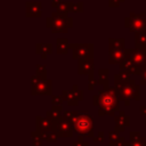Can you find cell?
<instances>
[{"instance_id":"39","label":"cell","mask_w":146,"mask_h":146,"mask_svg":"<svg viewBox=\"0 0 146 146\" xmlns=\"http://www.w3.org/2000/svg\"><path fill=\"white\" fill-rule=\"evenodd\" d=\"M62 1H63V0H51V7H52V8H57L58 5H59Z\"/></svg>"},{"instance_id":"40","label":"cell","mask_w":146,"mask_h":146,"mask_svg":"<svg viewBox=\"0 0 146 146\" xmlns=\"http://www.w3.org/2000/svg\"><path fill=\"white\" fill-rule=\"evenodd\" d=\"M139 112H140V115H146V106L145 105H141L140 107H139Z\"/></svg>"},{"instance_id":"1","label":"cell","mask_w":146,"mask_h":146,"mask_svg":"<svg viewBox=\"0 0 146 146\" xmlns=\"http://www.w3.org/2000/svg\"><path fill=\"white\" fill-rule=\"evenodd\" d=\"M92 105L98 107L99 116H113L120 111V99L116 94L115 87L102 89L98 95L92 96Z\"/></svg>"},{"instance_id":"15","label":"cell","mask_w":146,"mask_h":146,"mask_svg":"<svg viewBox=\"0 0 146 146\" xmlns=\"http://www.w3.org/2000/svg\"><path fill=\"white\" fill-rule=\"evenodd\" d=\"M35 52L40 55L42 59H46L48 55L52 54V44L50 42H47V43L38 42L35 44Z\"/></svg>"},{"instance_id":"24","label":"cell","mask_w":146,"mask_h":146,"mask_svg":"<svg viewBox=\"0 0 146 146\" xmlns=\"http://www.w3.org/2000/svg\"><path fill=\"white\" fill-rule=\"evenodd\" d=\"M40 133V136H41V138L43 139V140H46V141H48V143H57V140H58V136H57V133L54 131V130H50V131H44V132H39Z\"/></svg>"},{"instance_id":"16","label":"cell","mask_w":146,"mask_h":146,"mask_svg":"<svg viewBox=\"0 0 146 146\" xmlns=\"http://www.w3.org/2000/svg\"><path fill=\"white\" fill-rule=\"evenodd\" d=\"M129 145L130 146H145L146 139L140 136L139 131H130L129 132Z\"/></svg>"},{"instance_id":"30","label":"cell","mask_w":146,"mask_h":146,"mask_svg":"<svg viewBox=\"0 0 146 146\" xmlns=\"http://www.w3.org/2000/svg\"><path fill=\"white\" fill-rule=\"evenodd\" d=\"M121 136H120V132H117V131H115V130H112V131H110L108 132V143H114V141H116L119 138H120Z\"/></svg>"},{"instance_id":"21","label":"cell","mask_w":146,"mask_h":146,"mask_svg":"<svg viewBox=\"0 0 146 146\" xmlns=\"http://www.w3.org/2000/svg\"><path fill=\"white\" fill-rule=\"evenodd\" d=\"M62 96H63L64 100L67 103L68 106H78V105H79V100L75 98V96H74V94H73V91H72V89H70V90L64 89V90L62 91Z\"/></svg>"},{"instance_id":"34","label":"cell","mask_w":146,"mask_h":146,"mask_svg":"<svg viewBox=\"0 0 146 146\" xmlns=\"http://www.w3.org/2000/svg\"><path fill=\"white\" fill-rule=\"evenodd\" d=\"M43 80H46V78H43V76H40V75L35 74V75H33V76L31 78V86H34V84H36V83H39V82L43 81Z\"/></svg>"},{"instance_id":"28","label":"cell","mask_w":146,"mask_h":146,"mask_svg":"<svg viewBox=\"0 0 146 146\" xmlns=\"http://www.w3.org/2000/svg\"><path fill=\"white\" fill-rule=\"evenodd\" d=\"M96 84H98V80H96L94 78V73H90L88 75V90L89 91L94 90L95 87H96Z\"/></svg>"},{"instance_id":"32","label":"cell","mask_w":146,"mask_h":146,"mask_svg":"<svg viewBox=\"0 0 146 146\" xmlns=\"http://www.w3.org/2000/svg\"><path fill=\"white\" fill-rule=\"evenodd\" d=\"M127 143L128 141H125V138L124 137H120L116 141L108 143V146H127Z\"/></svg>"},{"instance_id":"11","label":"cell","mask_w":146,"mask_h":146,"mask_svg":"<svg viewBox=\"0 0 146 146\" xmlns=\"http://www.w3.org/2000/svg\"><path fill=\"white\" fill-rule=\"evenodd\" d=\"M25 16L40 18L42 16V3L40 1H27L25 3Z\"/></svg>"},{"instance_id":"43","label":"cell","mask_w":146,"mask_h":146,"mask_svg":"<svg viewBox=\"0 0 146 146\" xmlns=\"http://www.w3.org/2000/svg\"><path fill=\"white\" fill-rule=\"evenodd\" d=\"M127 146H130V145H129V141H128V143H127Z\"/></svg>"},{"instance_id":"25","label":"cell","mask_w":146,"mask_h":146,"mask_svg":"<svg viewBox=\"0 0 146 146\" xmlns=\"http://www.w3.org/2000/svg\"><path fill=\"white\" fill-rule=\"evenodd\" d=\"M130 76H131V74L129 72H127V71H120L117 74L114 75V84L129 81L130 80Z\"/></svg>"},{"instance_id":"22","label":"cell","mask_w":146,"mask_h":146,"mask_svg":"<svg viewBox=\"0 0 146 146\" xmlns=\"http://www.w3.org/2000/svg\"><path fill=\"white\" fill-rule=\"evenodd\" d=\"M135 47L146 48V30L135 32Z\"/></svg>"},{"instance_id":"5","label":"cell","mask_w":146,"mask_h":146,"mask_svg":"<svg viewBox=\"0 0 146 146\" xmlns=\"http://www.w3.org/2000/svg\"><path fill=\"white\" fill-rule=\"evenodd\" d=\"M124 27L131 32L146 30V11L139 14L130 13L129 16L124 17Z\"/></svg>"},{"instance_id":"2","label":"cell","mask_w":146,"mask_h":146,"mask_svg":"<svg viewBox=\"0 0 146 146\" xmlns=\"http://www.w3.org/2000/svg\"><path fill=\"white\" fill-rule=\"evenodd\" d=\"M63 116L72 124L75 132L83 137H94V119L87 111H64Z\"/></svg>"},{"instance_id":"33","label":"cell","mask_w":146,"mask_h":146,"mask_svg":"<svg viewBox=\"0 0 146 146\" xmlns=\"http://www.w3.org/2000/svg\"><path fill=\"white\" fill-rule=\"evenodd\" d=\"M104 139H105V135H104V131H98V133H97V136L95 137H92V140H94V143H103L104 141Z\"/></svg>"},{"instance_id":"38","label":"cell","mask_w":146,"mask_h":146,"mask_svg":"<svg viewBox=\"0 0 146 146\" xmlns=\"http://www.w3.org/2000/svg\"><path fill=\"white\" fill-rule=\"evenodd\" d=\"M72 146H89L88 145V143L87 141H84V140H76V141H74L73 144H72Z\"/></svg>"},{"instance_id":"14","label":"cell","mask_w":146,"mask_h":146,"mask_svg":"<svg viewBox=\"0 0 146 146\" xmlns=\"http://www.w3.org/2000/svg\"><path fill=\"white\" fill-rule=\"evenodd\" d=\"M127 55V49H116V50H108V63L112 65L120 64Z\"/></svg>"},{"instance_id":"3","label":"cell","mask_w":146,"mask_h":146,"mask_svg":"<svg viewBox=\"0 0 146 146\" xmlns=\"http://www.w3.org/2000/svg\"><path fill=\"white\" fill-rule=\"evenodd\" d=\"M46 26L51 31V33H67V31L73 27V19L67 14L55 11L47 17Z\"/></svg>"},{"instance_id":"26","label":"cell","mask_w":146,"mask_h":146,"mask_svg":"<svg viewBox=\"0 0 146 146\" xmlns=\"http://www.w3.org/2000/svg\"><path fill=\"white\" fill-rule=\"evenodd\" d=\"M42 141H43V139L41 138L40 133L36 130L31 132V143H32V146H42Z\"/></svg>"},{"instance_id":"12","label":"cell","mask_w":146,"mask_h":146,"mask_svg":"<svg viewBox=\"0 0 146 146\" xmlns=\"http://www.w3.org/2000/svg\"><path fill=\"white\" fill-rule=\"evenodd\" d=\"M90 73H94V57L78 59V74L89 75Z\"/></svg>"},{"instance_id":"42","label":"cell","mask_w":146,"mask_h":146,"mask_svg":"<svg viewBox=\"0 0 146 146\" xmlns=\"http://www.w3.org/2000/svg\"><path fill=\"white\" fill-rule=\"evenodd\" d=\"M145 127H146V115H145Z\"/></svg>"},{"instance_id":"4","label":"cell","mask_w":146,"mask_h":146,"mask_svg":"<svg viewBox=\"0 0 146 146\" xmlns=\"http://www.w3.org/2000/svg\"><path fill=\"white\" fill-rule=\"evenodd\" d=\"M114 87L120 102H124L127 99H133L136 102L140 100V84H137L133 79L122 83H116Z\"/></svg>"},{"instance_id":"7","label":"cell","mask_w":146,"mask_h":146,"mask_svg":"<svg viewBox=\"0 0 146 146\" xmlns=\"http://www.w3.org/2000/svg\"><path fill=\"white\" fill-rule=\"evenodd\" d=\"M54 123V131L57 133V136L59 138H71L73 137V127L72 124L64 117H59L56 121H52Z\"/></svg>"},{"instance_id":"44","label":"cell","mask_w":146,"mask_h":146,"mask_svg":"<svg viewBox=\"0 0 146 146\" xmlns=\"http://www.w3.org/2000/svg\"><path fill=\"white\" fill-rule=\"evenodd\" d=\"M145 2H146V0H145ZM145 11H146V7H145Z\"/></svg>"},{"instance_id":"35","label":"cell","mask_w":146,"mask_h":146,"mask_svg":"<svg viewBox=\"0 0 146 146\" xmlns=\"http://www.w3.org/2000/svg\"><path fill=\"white\" fill-rule=\"evenodd\" d=\"M82 11H83V2L82 1H79V2L74 3L73 13H82Z\"/></svg>"},{"instance_id":"18","label":"cell","mask_w":146,"mask_h":146,"mask_svg":"<svg viewBox=\"0 0 146 146\" xmlns=\"http://www.w3.org/2000/svg\"><path fill=\"white\" fill-rule=\"evenodd\" d=\"M98 84L103 87V89L110 88V71L106 68L98 70Z\"/></svg>"},{"instance_id":"41","label":"cell","mask_w":146,"mask_h":146,"mask_svg":"<svg viewBox=\"0 0 146 146\" xmlns=\"http://www.w3.org/2000/svg\"><path fill=\"white\" fill-rule=\"evenodd\" d=\"M123 105H124V106H129V105H130V99L124 100V102H123Z\"/></svg>"},{"instance_id":"13","label":"cell","mask_w":146,"mask_h":146,"mask_svg":"<svg viewBox=\"0 0 146 146\" xmlns=\"http://www.w3.org/2000/svg\"><path fill=\"white\" fill-rule=\"evenodd\" d=\"M35 130L38 132H44V131L54 130V123L47 116L43 117V116L38 115L35 117Z\"/></svg>"},{"instance_id":"31","label":"cell","mask_w":146,"mask_h":146,"mask_svg":"<svg viewBox=\"0 0 146 146\" xmlns=\"http://www.w3.org/2000/svg\"><path fill=\"white\" fill-rule=\"evenodd\" d=\"M63 102H64V98L62 95L60 96H56V95L51 96V105H62Z\"/></svg>"},{"instance_id":"10","label":"cell","mask_w":146,"mask_h":146,"mask_svg":"<svg viewBox=\"0 0 146 146\" xmlns=\"http://www.w3.org/2000/svg\"><path fill=\"white\" fill-rule=\"evenodd\" d=\"M131 59L136 66L144 70L146 68V48H132L131 51Z\"/></svg>"},{"instance_id":"45","label":"cell","mask_w":146,"mask_h":146,"mask_svg":"<svg viewBox=\"0 0 146 146\" xmlns=\"http://www.w3.org/2000/svg\"><path fill=\"white\" fill-rule=\"evenodd\" d=\"M145 146H146V145H145Z\"/></svg>"},{"instance_id":"20","label":"cell","mask_w":146,"mask_h":146,"mask_svg":"<svg viewBox=\"0 0 146 146\" xmlns=\"http://www.w3.org/2000/svg\"><path fill=\"white\" fill-rule=\"evenodd\" d=\"M125 39L124 38H110L108 39V50L124 49Z\"/></svg>"},{"instance_id":"36","label":"cell","mask_w":146,"mask_h":146,"mask_svg":"<svg viewBox=\"0 0 146 146\" xmlns=\"http://www.w3.org/2000/svg\"><path fill=\"white\" fill-rule=\"evenodd\" d=\"M125 0H108V7L111 8H116L119 7L122 2H124Z\"/></svg>"},{"instance_id":"27","label":"cell","mask_w":146,"mask_h":146,"mask_svg":"<svg viewBox=\"0 0 146 146\" xmlns=\"http://www.w3.org/2000/svg\"><path fill=\"white\" fill-rule=\"evenodd\" d=\"M35 74L47 79V66L46 65H41V64H36V66H35Z\"/></svg>"},{"instance_id":"19","label":"cell","mask_w":146,"mask_h":146,"mask_svg":"<svg viewBox=\"0 0 146 146\" xmlns=\"http://www.w3.org/2000/svg\"><path fill=\"white\" fill-rule=\"evenodd\" d=\"M46 116L51 121L58 120L59 117L63 116V106L62 105H51V108L46 112Z\"/></svg>"},{"instance_id":"9","label":"cell","mask_w":146,"mask_h":146,"mask_svg":"<svg viewBox=\"0 0 146 146\" xmlns=\"http://www.w3.org/2000/svg\"><path fill=\"white\" fill-rule=\"evenodd\" d=\"M114 130L117 132H124L125 128L130 125V116L125 114L124 111H119L116 115H114Z\"/></svg>"},{"instance_id":"17","label":"cell","mask_w":146,"mask_h":146,"mask_svg":"<svg viewBox=\"0 0 146 146\" xmlns=\"http://www.w3.org/2000/svg\"><path fill=\"white\" fill-rule=\"evenodd\" d=\"M70 43L66 38H57L56 40V52L58 55H66L70 51Z\"/></svg>"},{"instance_id":"6","label":"cell","mask_w":146,"mask_h":146,"mask_svg":"<svg viewBox=\"0 0 146 146\" xmlns=\"http://www.w3.org/2000/svg\"><path fill=\"white\" fill-rule=\"evenodd\" d=\"M72 51V58L81 59L94 57V44L92 43H70Z\"/></svg>"},{"instance_id":"8","label":"cell","mask_w":146,"mask_h":146,"mask_svg":"<svg viewBox=\"0 0 146 146\" xmlns=\"http://www.w3.org/2000/svg\"><path fill=\"white\" fill-rule=\"evenodd\" d=\"M31 95L32 96H52V81L51 80H43L34 86H31Z\"/></svg>"},{"instance_id":"37","label":"cell","mask_w":146,"mask_h":146,"mask_svg":"<svg viewBox=\"0 0 146 146\" xmlns=\"http://www.w3.org/2000/svg\"><path fill=\"white\" fill-rule=\"evenodd\" d=\"M140 82H139V84L140 86H146V68H144L143 71H141V73H140Z\"/></svg>"},{"instance_id":"29","label":"cell","mask_w":146,"mask_h":146,"mask_svg":"<svg viewBox=\"0 0 146 146\" xmlns=\"http://www.w3.org/2000/svg\"><path fill=\"white\" fill-rule=\"evenodd\" d=\"M72 91H73L75 98H76L79 102L83 100V91L79 89V86H78V84H74V86L72 87Z\"/></svg>"},{"instance_id":"23","label":"cell","mask_w":146,"mask_h":146,"mask_svg":"<svg viewBox=\"0 0 146 146\" xmlns=\"http://www.w3.org/2000/svg\"><path fill=\"white\" fill-rule=\"evenodd\" d=\"M73 7H74L73 2H71V1H62L58 5V7L56 8V11L63 13V14H70V13H73Z\"/></svg>"}]
</instances>
